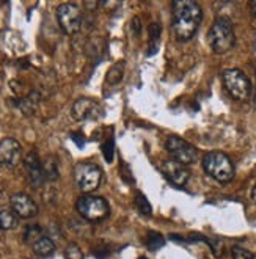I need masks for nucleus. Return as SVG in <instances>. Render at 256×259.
Wrapping results in <instances>:
<instances>
[{
    "instance_id": "f257e3e1",
    "label": "nucleus",
    "mask_w": 256,
    "mask_h": 259,
    "mask_svg": "<svg viewBox=\"0 0 256 259\" xmlns=\"http://www.w3.org/2000/svg\"><path fill=\"white\" fill-rule=\"evenodd\" d=\"M173 11V33L178 41L184 42L193 38L203 21V10L193 0H175Z\"/></svg>"
},
{
    "instance_id": "f03ea898",
    "label": "nucleus",
    "mask_w": 256,
    "mask_h": 259,
    "mask_svg": "<svg viewBox=\"0 0 256 259\" xmlns=\"http://www.w3.org/2000/svg\"><path fill=\"white\" fill-rule=\"evenodd\" d=\"M207 41H209L210 49L216 54L222 55V54L230 52L234 48V42H236L233 22L225 16L217 18L212 27L209 28Z\"/></svg>"
},
{
    "instance_id": "7ed1b4c3",
    "label": "nucleus",
    "mask_w": 256,
    "mask_h": 259,
    "mask_svg": "<svg viewBox=\"0 0 256 259\" xmlns=\"http://www.w3.org/2000/svg\"><path fill=\"white\" fill-rule=\"evenodd\" d=\"M203 168L214 181L228 184L234 178V165L231 159L222 151H210L203 157Z\"/></svg>"
},
{
    "instance_id": "20e7f679",
    "label": "nucleus",
    "mask_w": 256,
    "mask_h": 259,
    "mask_svg": "<svg viewBox=\"0 0 256 259\" xmlns=\"http://www.w3.org/2000/svg\"><path fill=\"white\" fill-rule=\"evenodd\" d=\"M222 80H223V87L227 88V91L230 93V96L239 102H247L251 98V82L245 75V72H242L240 69H227L222 74Z\"/></svg>"
},
{
    "instance_id": "39448f33",
    "label": "nucleus",
    "mask_w": 256,
    "mask_h": 259,
    "mask_svg": "<svg viewBox=\"0 0 256 259\" xmlns=\"http://www.w3.org/2000/svg\"><path fill=\"white\" fill-rule=\"evenodd\" d=\"M74 181L80 192L92 193L95 192L101 181H102V170L96 163L92 162H80L74 166Z\"/></svg>"
},
{
    "instance_id": "423d86ee",
    "label": "nucleus",
    "mask_w": 256,
    "mask_h": 259,
    "mask_svg": "<svg viewBox=\"0 0 256 259\" xmlns=\"http://www.w3.org/2000/svg\"><path fill=\"white\" fill-rule=\"evenodd\" d=\"M76 209L80 214V217H83L88 222H101L110 212L109 203L102 196H96V195L80 196L76 203Z\"/></svg>"
},
{
    "instance_id": "0eeeda50",
    "label": "nucleus",
    "mask_w": 256,
    "mask_h": 259,
    "mask_svg": "<svg viewBox=\"0 0 256 259\" xmlns=\"http://www.w3.org/2000/svg\"><path fill=\"white\" fill-rule=\"evenodd\" d=\"M165 149L168 151V154L172 156L173 160L183 163V165H192L197 162L198 159V151L193 145L189 142L179 139V137H168L165 142Z\"/></svg>"
},
{
    "instance_id": "6e6552de",
    "label": "nucleus",
    "mask_w": 256,
    "mask_h": 259,
    "mask_svg": "<svg viewBox=\"0 0 256 259\" xmlns=\"http://www.w3.org/2000/svg\"><path fill=\"white\" fill-rule=\"evenodd\" d=\"M57 21L66 35H76L82 28V11L74 4H62L57 8Z\"/></svg>"
},
{
    "instance_id": "1a4fd4ad",
    "label": "nucleus",
    "mask_w": 256,
    "mask_h": 259,
    "mask_svg": "<svg viewBox=\"0 0 256 259\" xmlns=\"http://www.w3.org/2000/svg\"><path fill=\"white\" fill-rule=\"evenodd\" d=\"M22 159V146L18 140L5 137L0 140V166L11 170L18 166Z\"/></svg>"
},
{
    "instance_id": "9d476101",
    "label": "nucleus",
    "mask_w": 256,
    "mask_h": 259,
    "mask_svg": "<svg viewBox=\"0 0 256 259\" xmlns=\"http://www.w3.org/2000/svg\"><path fill=\"white\" fill-rule=\"evenodd\" d=\"M71 115L76 121H92L104 116V109L101 104L90 98H80L72 104Z\"/></svg>"
},
{
    "instance_id": "9b49d317",
    "label": "nucleus",
    "mask_w": 256,
    "mask_h": 259,
    "mask_svg": "<svg viewBox=\"0 0 256 259\" xmlns=\"http://www.w3.org/2000/svg\"><path fill=\"white\" fill-rule=\"evenodd\" d=\"M160 173L176 187H186V184L190 179V171H189L187 166L173 160V159L162 162Z\"/></svg>"
},
{
    "instance_id": "f8f14e48",
    "label": "nucleus",
    "mask_w": 256,
    "mask_h": 259,
    "mask_svg": "<svg viewBox=\"0 0 256 259\" xmlns=\"http://www.w3.org/2000/svg\"><path fill=\"white\" fill-rule=\"evenodd\" d=\"M24 168L27 173V179L33 187H41L46 181V176H44V168H42V162L38 157V154L35 151H30L24 157Z\"/></svg>"
},
{
    "instance_id": "ddd939ff",
    "label": "nucleus",
    "mask_w": 256,
    "mask_h": 259,
    "mask_svg": "<svg viewBox=\"0 0 256 259\" xmlns=\"http://www.w3.org/2000/svg\"><path fill=\"white\" fill-rule=\"evenodd\" d=\"M11 209L16 212L18 217L21 219H32L38 214V206L33 201L32 196H28L27 193H14L10 198Z\"/></svg>"
},
{
    "instance_id": "4468645a",
    "label": "nucleus",
    "mask_w": 256,
    "mask_h": 259,
    "mask_svg": "<svg viewBox=\"0 0 256 259\" xmlns=\"http://www.w3.org/2000/svg\"><path fill=\"white\" fill-rule=\"evenodd\" d=\"M32 250L36 256L39 257H49L55 253V243L52 242L51 237L48 236H42L39 240H36L33 245H32Z\"/></svg>"
},
{
    "instance_id": "2eb2a0df",
    "label": "nucleus",
    "mask_w": 256,
    "mask_h": 259,
    "mask_svg": "<svg viewBox=\"0 0 256 259\" xmlns=\"http://www.w3.org/2000/svg\"><path fill=\"white\" fill-rule=\"evenodd\" d=\"M18 214L10 207H2L0 209V230L8 231L18 226Z\"/></svg>"
},
{
    "instance_id": "dca6fc26",
    "label": "nucleus",
    "mask_w": 256,
    "mask_h": 259,
    "mask_svg": "<svg viewBox=\"0 0 256 259\" xmlns=\"http://www.w3.org/2000/svg\"><path fill=\"white\" fill-rule=\"evenodd\" d=\"M148 35H149V42H148V55H154L159 49L160 42V24L153 22L148 27Z\"/></svg>"
},
{
    "instance_id": "f3484780",
    "label": "nucleus",
    "mask_w": 256,
    "mask_h": 259,
    "mask_svg": "<svg viewBox=\"0 0 256 259\" xmlns=\"http://www.w3.org/2000/svg\"><path fill=\"white\" fill-rule=\"evenodd\" d=\"M123 74H124V62H118L105 74V82L109 85H116L121 82Z\"/></svg>"
},
{
    "instance_id": "a211bd4d",
    "label": "nucleus",
    "mask_w": 256,
    "mask_h": 259,
    "mask_svg": "<svg viewBox=\"0 0 256 259\" xmlns=\"http://www.w3.org/2000/svg\"><path fill=\"white\" fill-rule=\"evenodd\" d=\"M42 168H44V176L46 181H57L58 179V162L54 156L46 157V160L42 162Z\"/></svg>"
},
{
    "instance_id": "6ab92c4d",
    "label": "nucleus",
    "mask_w": 256,
    "mask_h": 259,
    "mask_svg": "<svg viewBox=\"0 0 256 259\" xmlns=\"http://www.w3.org/2000/svg\"><path fill=\"white\" fill-rule=\"evenodd\" d=\"M42 236H44V231L39 225H30L25 228V231H24V242L27 243V245L32 247L33 243L36 240H39Z\"/></svg>"
},
{
    "instance_id": "aec40b11",
    "label": "nucleus",
    "mask_w": 256,
    "mask_h": 259,
    "mask_svg": "<svg viewBox=\"0 0 256 259\" xmlns=\"http://www.w3.org/2000/svg\"><path fill=\"white\" fill-rule=\"evenodd\" d=\"M165 245V239L162 234L156 233V231H149L146 236V248L149 251H157L159 248H162Z\"/></svg>"
},
{
    "instance_id": "412c9836",
    "label": "nucleus",
    "mask_w": 256,
    "mask_h": 259,
    "mask_svg": "<svg viewBox=\"0 0 256 259\" xmlns=\"http://www.w3.org/2000/svg\"><path fill=\"white\" fill-rule=\"evenodd\" d=\"M135 207H137L140 214L145 215V217H149L153 214V207H151V204H149V201H148V198L143 193L135 195Z\"/></svg>"
},
{
    "instance_id": "4be33fe9",
    "label": "nucleus",
    "mask_w": 256,
    "mask_h": 259,
    "mask_svg": "<svg viewBox=\"0 0 256 259\" xmlns=\"http://www.w3.org/2000/svg\"><path fill=\"white\" fill-rule=\"evenodd\" d=\"M65 259H83V251L77 243H68L65 248Z\"/></svg>"
},
{
    "instance_id": "5701e85b",
    "label": "nucleus",
    "mask_w": 256,
    "mask_h": 259,
    "mask_svg": "<svg viewBox=\"0 0 256 259\" xmlns=\"http://www.w3.org/2000/svg\"><path fill=\"white\" fill-rule=\"evenodd\" d=\"M113 152H115V140H113V137H110V139H107L102 145V156L105 162L110 163L113 160Z\"/></svg>"
},
{
    "instance_id": "b1692460",
    "label": "nucleus",
    "mask_w": 256,
    "mask_h": 259,
    "mask_svg": "<svg viewBox=\"0 0 256 259\" xmlns=\"http://www.w3.org/2000/svg\"><path fill=\"white\" fill-rule=\"evenodd\" d=\"M204 242L210 247V250H212V254H214L216 257H222V256H223L225 247H223V242H222L220 239H206V237H204Z\"/></svg>"
},
{
    "instance_id": "393cba45",
    "label": "nucleus",
    "mask_w": 256,
    "mask_h": 259,
    "mask_svg": "<svg viewBox=\"0 0 256 259\" xmlns=\"http://www.w3.org/2000/svg\"><path fill=\"white\" fill-rule=\"evenodd\" d=\"M231 256L233 259H254L251 251L242 248V247H233L231 248Z\"/></svg>"
},
{
    "instance_id": "a878e982",
    "label": "nucleus",
    "mask_w": 256,
    "mask_h": 259,
    "mask_svg": "<svg viewBox=\"0 0 256 259\" xmlns=\"http://www.w3.org/2000/svg\"><path fill=\"white\" fill-rule=\"evenodd\" d=\"M71 140L79 148H83V145H85V137L82 132H71Z\"/></svg>"
},
{
    "instance_id": "bb28decb",
    "label": "nucleus",
    "mask_w": 256,
    "mask_h": 259,
    "mask_svg": "<svg viewBox=\"0 0 256 259\" xmlns=\"http://www.w3.org/2000/svg\"><path fill=\"white\" fill-rule=\"evenodd\" d=\"M109 248L107 247H99V248H96L95 250V256L98 257V259H104V257H107L109 256Z\"/></svg>"
},
{
    "instance_id": "cd10ccee",
    "label": "nucleus",
    "mask_w": 256,
    "mask_h": 259,
    "mask_svg": "<svg viewBox=\"0 0 256 259\" xmlns=\"http://www.w3.org/2000/svg\"><path fill=\"white\" fill-rule=\"evenodd\" d=\"M132 30L135 32V35H140V32H142V22H140L139 18L132 19Z\"/></svg>"
},
{
    "instance_id": "c85d7f7f",
    "label": "nucleus",
    "mask_w": 256,
    "mask_h": 259,
    "mask_svg": "<svg viewBox=\"0 0 256 259\" xmlns=\"http://www.w3.org/2000/svg\"><path fill=\"white\" fill-rule=\"evenodd\" d=\"M250 8H251V14H253V18L256 19V0H253V2L250 4Z\"/></svg>"
},
{
    "instance_id": "c756f323",
    "label": "nucleus",
    "mask_w": 256,
    "mask_h": 259,
    "mask_svg": "<svg viewBox=\"0 0 256 259\" xmlns=\"http://www.w3.org/2000/svg\"><path fill=\"white\" fill-rule=\"evenodd\" d=\"M251 200L256 203V186L253 187V190H251Z\"/></svg>"
},
{
    "instance_id": "7c9ffc66",
    "label": "nucleus",
    "mask_w": 256,
    "mask_h": 259,
    "mask_svg": "<svg viewBox=\"0 0 256 259\" xmlns=\"http://www.w3.org/2000/svg\"><path fill=\"white\" fill-rule=\"evenodd\" d=\"M253 105H254V109H256V87H254V91H253Z\"/></svg>"
},
{
    "instance_id": "2f4dec72",
    "label": "nucleus",
    "mask_w": 256,
    "mask_h": 259,
    "mask_svg": "<svg viewBox=\"0 0 256 259\" xmlns=\"http://www.w3.org/2000/svg\"><path fill=\"white\" fill-rule=\"evenodd\" d=\"M139 259H146V257H139Z\"/></svg>"
},
{
    "instance_id": "473e14b6",
    "label": "nucleus",
    "mask_w": 256,
    "mask_h": 259,
    "mask_svg": "<svg viewBox=\"0 0 256 259\" xmlns=\"http://www.w3.org/2000/svg\"><path fill=\"white\" fill-rule=\"evenodd\" d=\"M254 259H256V257H254Z\"/></svg>"
}]
</instances>
